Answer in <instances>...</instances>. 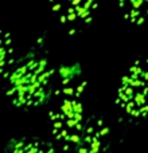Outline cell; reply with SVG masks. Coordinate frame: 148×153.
<instances>
[{"label":"cell","mask_w":148,"mask_h":153,"mask_svg":"<svg viewBox=\"0 0 148 153\" xmlns=\"http://www.w3.org/2000/svg\"><path fill=\"white\" fill-rule=\"evenodd\" d=\"M16 63L18 59L12 36L7 30L0 28V73L4 81L11 74Z\"/></svg>","instance_id":"52a82bcc"},{"label":"cell","mask_w":148,"mask_h":153,"mask_svg":"<svg viewBox=\"0 0 148 153\" xmlns=\"http://www.w3.org/2000/svg\"><path fill=\"white\" fill-rule=\"evenodd\" d=\"M85 89L86 79L78 62L62 63L55 70L49 100V132L66 153L75 151L87 121L82 100Z\"/></svg>","instance_id":"6da1fadb"},{"label":"cell","mask_w":148,"mask_h":153,"mask_svg":"<svg viewBox=\"0 0 148 153\" xmlns=\"http://www.w3.org/2000/svg\"><path fill=\"white\" fill-rule=\"evenodd\" d=\"M73 153H111V130L97 111L87 117L81 141Z\"/></svg>","instance_id":"5b68a950"},{"label":"cell","mask_w":148,"mask_h":153,"mask_svg":"<svg viewBox=\"0 0 148 153\" xmlns=\"http://www.w3.org/2000/svg\"><path fill=\"white\" fill-rule=\"evenodd\" d=\"M117 7L123 18L131 24L141 26L148 19V0H120Z\"/></svg>","instance_id":"ba28073f"},{"label":"cell","mask_w":148,"mask_h":153,"mask_svg":"<svg viewBox=\"0 0 148 153\" xmlns=\"http://www.w3.org/2000/svg\"><path fill=\"white\" fill-rule=\"evenodd\" d=\"M116 103L133 120L148 116V56H139L124 73L117 87Z\"/></svg>","instance_id":"3957f363"},{"label":"cell","mask_w":148,"mask_h":153,"mask_svg":"<svg viewBox=\"0 0 148 153\" xmlns=\"http://www.w3.org/2000/svg\"><path fill=\"white\" fill-rule=\"evenodd\" d=\"M55 70L51 67L45 48V34L18 59L4 81V91L15 106L31 109L49 102L53 91Z\"/></svg>","instance_id":"7a4b0ae2"},{"label":"cell","mask_w":148,"mask_h":153,"mask_svg":"<svg viewBox=\"0 0 148 153\" xmlns=\"http://www.w3.org/2000/svg\"><path fill=\"white\" fill-rule=\"evenodd\" d=\"M50 7L53 15L58 18L65 31L69 35H74L90 26L98 3L94 0H51Z\"/></svg>","instance_id":"277c9868"},{"label":"cell","mask_w":148,"mask_h":153,"mask_svg":"<svg viewBox=\"0 0 148 153\" xmlns=\"http://www.w3.org/2000/svg\"><path fill=\"white\" fill-rule=\"evenodd\" d=\"M4 153H57L53 144L39 137H19L8 141Z\"/></svg>","instance_id":"8992f818"}]
</instances>
